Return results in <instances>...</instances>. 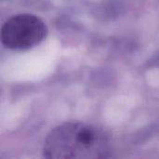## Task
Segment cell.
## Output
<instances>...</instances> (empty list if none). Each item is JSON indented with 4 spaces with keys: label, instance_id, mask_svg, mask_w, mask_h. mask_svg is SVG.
<instances>
[{
    "label": "cell",
    "instance_id": "cell-2",
    "mask_svg": "<svg viewBox=\"0 0 159 159\" xmlns=\"http://www.w3.org/2000/svg\"><path fill=\"white\" fill-rule=\"evenodd\" d=\"M48 34L46 23L33 14H18L4 22L0 31L4 47L12 50H26L39 45Z\"/></svg>",
    "mask_w": 159,
    "mask_h": 159
},
{
    "label": "cell",
    "instance_id": "cell-1",
    "mask_svg": "<svg viewBox=\"0 0 159 159\" xmlns=\"http://www.w3.org/2000/svg\"><path fill=\"white\" fill-rule=\"evenodd\" d=\"M113 145L102 129L84 122H67L46 137L44 157L50 159H99L111 157Z\"/></svg>",
    "mask_w": 159,
    "mask_h": 159
}]
</instances>
